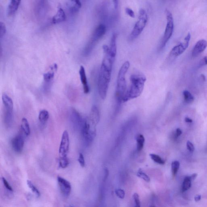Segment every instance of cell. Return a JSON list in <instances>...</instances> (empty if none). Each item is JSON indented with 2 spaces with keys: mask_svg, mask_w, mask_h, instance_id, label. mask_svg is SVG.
<instances>
[{
  "mask_svg": "<svg viewBox=\"0 0 207 207\" xmlns=\"http://www.w3.org/2000/svg\"><path fill=\"white\" fill-rule=\"evenodd\" d=\"M137 176L139 177L142 178L143 180L147 182L150 181V178L145 173H144L141 169H139L137 173Z\"/></svg>",
  "mask_w": 207,
  "mask_h": 207,
  "instance_id": "30",
  "label": "cell"
},
{
  "mask_svg": "<svg viewBox=\"0 0 207 207\" xmlns=\"http://www.w3.org/2000/svg\"><path fill=\"white\" fill-rule=\"evenodd\" d=\"M130 66L129 62L126 61L123 64L118 71L115 94L117 100L119 101H123L125 93L127 91L126 76Z\"/></svg>",
  "mask_w": 207,
  "mask_h": 207,
  "instance_id": "3",
  "label": "cell"
},
{
  "mask_svg": "<svg viewBox=\"0 0 207 207\" xmlns=\"http://www.w3.org/2000/svg\"><path fill=\"white\" fill-rule=\"evenodd\" d=\"M69 161L67 157H60L59 166L62 168H65L68 166Z\"/></svg>",
  "mask_w": 207,
  "mask_h": 207,
  "instance_id": "32",
  "label": "cell"
},
{
  "mask_svg": "<svg viewBox=\"0 0 207 207\" xmlns=\"http://www.w3.org/2000/svg\"><path fill=\"white\" fill-rule=\"evenodd\" d=\"M191 38V35L188 33L185 38L183 43H180L178 45L174 46L172 49L169 56V58L178 57L183 54L188 48Z\"/></svg>",
  "mask_w": 207,
  "mask_h": 207,
  "instance_id": "8",
  "label": "cell"
},
{
  "mask_svg": "<svg viewBox=\"0 0 207 207\" xmlns=\"http://www.w3.org/2000/svg\"><path fill=\"white\" fill-rule=\"evenodd\" d=\"M79 75H80L81 81L83 85V91L84 93H88L89 92V88L88 83V80L85 69L83 66H80L79 71Z\"/></svg>",
  "mask_w": 207,
  "mask_h": 207,
  "instance_id": "15",
  "label": "cell"
},
{
  "mask_svg": "<svg viewBox=\"0 0 207 207\" xmlns=\"http://www.w3.org/2000/svg\"><path fill=\"white\" fill-rule=\"evenodd\" d=\"M89 120L91 124L95 126L98 123L100 120V114L97 106H93L92 107Z\"/></svg>",
  "mask_w": 207,
  "mask_h": 207,
  "instance_id": "14",
  "label": "cell"
},
{
  "mask_svg": "<svg viewBox=\"0 0 207 207\" xmlns=\"http://www.w3.org/2000/svg\"><path fill=\"white\" fill-rule=\"evenodd\" d=\"M58 181L62 194L65 197H68L71 191V184L68 181L60 176L58 177Z\"/></svg>",
  "mask_w": 207,
  "mask_h": 207,
  "instance_id": "10",
  "label": "cell"
},
{
  "mask_svg": "<svg viewBox=\"0 0 207 207\" xmlns=\"http://www.w3.org/2000/svg\"><path fill=\"white\" fill-rule=\"evenodd\" d=\"M201 200V195H197L195 197V200L196 202L200 201Z\"/></svg>",
  "mask_w": 207,
  "mask_h": 207,
  "instance_id": "43",
  "label": "cell"
},
{
  "mask_svg": "<svg viewBox=\"0 0 207 207\" xmlns=\"http://www.w3.org/2000/svg\"><path fill=\"white\" fill-rule=\"evenodd\" d=\"M20 2L19 0H11L10 1L7 9L8 15H12L17 11Z\"/></svg>",
  "mask_w": 207,
  "mask_h": 207,
  "instance_id": "19",
  "label": "cell"
},
{
  "mask_svg": "<svg viewBox=\"0 0 207 207\" xmlns=\"http://www.w3.org/2000/svg\"><path fill=\"white\" fill-rule=\"evenodd\" d=\"M113 6H114V9L115 10H117L118 7V1H113Z\"/></svg>",
  "mask_w": 207,
  "mask_h": 207,
  "instance_id": "42",
  "label": "cell"
},
{
  "mask_svg": "<svg viewBox=\"0 0 207 207\" xmlns=\"http://www.w3.org/2000/svg\"><path fill=\"white\" fill-rule=\"evenodd\" d=\"M6 32V27L4 23L0 22V37L2 38Z\"/></svg>",
  "mask_w": 207,
  "mask_h": 207,
  "instance_id": "35",
  "label": "cell"
},
{
  "mask_svg": "<svg viewBox=\"0 0 207 207\" xmlns=\"http://www.w3.org/2000/svg\"><path fill=\"white\" fill-rule=\"evenodd\" d=\"M137 143V150L140 151L144 148L145 139L144 136L142 135H139L136 137Z\"/></svg>",
  "mask_w": 207,
  "mask_h": 207,
  "instance_id": "25",
  "label": "cell"
},
{
  "mask_svg": "<svg viewBox=\"0 0 207 207\" xmlns=\"http://www.w3.org/2000/svg\"><path fill=\"white\" fill-rule=\"evenodd\" d=\"M148 16L146 11L144 9H140L139 11V20L135 25L129 36L130 41H133L140 35L145 28Z\"/></svg>",
  "mask_w": 207,
  "mask_h": 207,
  "instance_id": "4",
  "label": "cell"
},
{
  "mask_svg": "<svg viewBox=\"0 0 207 207\" xmlns=\"http://www.w3.org/2000/svg\"><path fill=\"white\" fill-rule=\"evenodd\" d=\"M207 47V41L205 40L201 39L197 42L193 49V56L196 57L205 51Z\"/></svg>",
  "mask_w": 207,
  "mask_h": 207,
  "instance_id": "13",
  "label": "cell"
},
{
  "mask_svg": "<svg viewBox=\"0 0 207 207\" xmlns=\"http://www.w3.org/2000/svg\"><path fill=\"white\" fill-rule=\"evenodd\" d=\"M109 51L105 52L104 57L101 65L99 75L98 89L101 99L106 97L109 83L111 79L112 71L115 59L112 58Z\"/></svg>",
  "mask_w": 207,
  "mask_h": 207,
  "instance_id": "1",
  "label": "cell"
},
{
  "mask_svg": "<svg viewBox=\"0 0 207 207\" xmlns=\"http://www.w3.org/2000/svg\"><path fill=\"white\" fill-rule=\"evenodd\" d=\"M151 159L156 163L160 165L164 164L165 162L164 160L162 159L158 155L155 154H151L150 155Z\"/></svg>",
  "mask_w": 207,
  "mask_h": 207,
  "instance_id": "27",
  "label": "cell"
},
{
  "mask_svg": "<svg viewBox=\"0 0 207 207\" xmlns=\"http://www.w3.org/2000/svg\"><path fill=\"white\" fill-rule=\"evenodd\" d=\"M201 79H203V80L204 81H205V75L202 74V75H201Z\"/></svg>",
  "mask_w": 207,
  "mask_h": 207,
  "instance_id": "47",
  "label": "cell"
},
{
  "mask_svg": "<svg viewBox=\"0 0 207 207\" xmlns=\"http://www.w3.org/2000/svg\"><path fill=\"white\" fill-rule=\"evenodd\" d=\"M67 4L70 11L72 13L77 12L81 6V2L78 0L70 1Z\"/></svg>",
  "mask_w": 207,
  "mask_h": 207,
  "instance_id": "20",
  "label": "cell"
},
{
  "mask_svg": "<svg viewBox=\"0 0 207 207\" xmlns=\"http://www.w3.org/2000/svg\"><path fill=\"white\" fill-rule=\"evenodd\" d=\"M78 161H79L80 166L82 167H84L85 166V161L84 156L82 153H80L79 155V158H78Z\"/></svg>",
  "mask_w": 207,
  "mask_h": 207,
  "instance_id": "36",
  "label": "cell"
},
{
  "mask_svg": "<svg viewBox=\"0 0 207 207\" xmlns=\"http://www.w3.org/2000/svg\"><path fill=\"white\" fill-rule=\"evenodd\" d=\"M80 130L85 144L87 146L90 145L96 136L95 126L91 124L89 119L83 118Z\"/></svg>",
  "mask_w": 207,
  "mask_h": 207,
  "instance_id": "5",
  "label": "cell"
},
{
  "mask_svg": "<svg viewBox=\"0 0 207 207\" xmlns=\"http://www.w3.org/2000/svg\"><path fill=\"white\" fill-rule=\"evenodd\" d=\"M187 147L188 150L191 152H193L194 151L195 147L192 143L188 141L187 143Z\"/></svg>",
  "mask_w": 207,
  "mask_h": 207,
  "instance_id": "39",
  "label": "cell"
},
{
  "mask_svg": "<svg viewBox=\"0 0 207 207\" xmlns=\"http://www.w3.org/2000/svg\"><path fill=\"white\" fill-rule=\"evenodd\" d=\"M150 207H155L153 206H151Z\"/></svg>",
  "mask_w": 207,
  "mask_h": 207,
  "instance_id": "48",
  "label": "cell"
},
{
  "mask_svg": "<svg viewBox=\"0 0 207 207\" xmlns=\"http://www.w3.org/2000/svg\"><path fill=\"white\" fill-rule=\"evenodd\" d=\"M125 11H126V14L128 15L129 16H130V17L132 18H135V13L129 7H126V9H125Z\"/></svg>",
  "mask_w": 207,
  "mask_h": 207,
  "instance_id": "37",
  "label": "cell"
},
{
  "mask_svg": "<svg viewBox=\"0 0 207 207\" xmlns=\"http://www.w3.org/2000/svg\"><path fill=\"white\" fill-rule=\"evenodd\" d=\"M21 129L22 131L26 136H28L31 133V129H30L29 123L27 118H22L21 122Z\"/></svg>",
  "mask_w": 207,
  "mask_h": 207,
  "instance_id": "22",
  "label": "cell"
},
{
  "mask_svg": "<svg viewBox=\"0 0 207 207\" xmlns=\"http://www.w3.org/2000/svg\"><path fill=\"white\" fill-rule=\"evenodd\" d=\"M182 130L180 128H177L176 130V138L178 137V136H180L182 135Z\"/></svg>",
  "mask_w": 207,
  "mask_h": 207,
  "instance_id": "41",
  "label": "cell"
},
{
  "mask_svg": "<svg viewBox=\"0 0 207 207\" xmlns=\"http://www.w3.org/2000/svg\"><path fill=\"white\" fill-rule=\"evenodd\" d=\"M117 35L116 33H113L112 36L111 41H110V46L109 47V55L112 58L115 59L117 54Z\"/></svg>",
  "mask_w": 207,
  "mask_h": 207,
  "instance_id": "16",
  "label": "cell"
},
{
  "mask_svg": "<svg viewBox=\"0 0 207 207\" xmlns=\"http://www.w3.org/2000/svg\"><path fill=\"white\" fill-rule=\"evenodd\" d=\"M66 19V15L64 11L61 8L58 9L56 14L53 16L52 22L54 24L64 21Z\"/></svg>",
  "mask_w": 207,
  "mask_h": 207,
  "instance_id": "17",
  "label": "cell"
},
{
  "mask_svg": "<svg viewBox=\"0 0 207 207\" xmlns=\"http://www.w3.org/2000/svg\"><path fill=\"white\" fill-rule=\"evenodd\" d=\"M2 182H3L4 184V185L5 187H6V189L8 190L9 191H13V188L12 187H11V186L10 185V184H9V183H8L7 180H6L5 179V178L3 177L2 178Z\"/></svg>",
  "mask_w": 207,
  "mask_h": 207,
  "instance_id": "38",
  "label": "cell"
},
{
  "mask_svg": "<svg viewBox=\"0 0 207 207\" xmlns=\"http://www.w3.org/2000/svg\"><path fill=\"white\" fill-rule=\"evenodd\" d=\"M106 32V27L105 24H101L97 26L85 49L84 52L86 55H87L92 52L95 45L105 34Z\"/></svg>",
  "mask_w": 207,
  "mask_h": 207,
  "instance_id": "7",
  "label": "cell"
},
{
  "mask_svg": "<svg viewBox=\"0 0 207 207\" xmlns=\"http://www.w3.org/2000/svg\"><path fill=\"white\" fill-rule=\"evenodd\" d=\"M2 98L6 110L13 111L14 104L11 97L6 93H3L2 95Z\"/></svg>",
  "mask_w": 207,
  "mask_h": 207,
  "instance_id": "21",
  "label": "cell"
},
{
  "mask_svg": "<svg viewBox=\"0 0 207 207\" xmlns=\"http://www.w3.org/2000/svg\"><path fill=\"white\" fill-rule=\"evenodd\" d=\"M192 179L190 176H186L184 180L182 186V192H184L191 188L192 184Z\"/></svg>",
  "mask_w": 207,
  "mask_h": 207,
  "instance_id": "24",
  "label": "cell"
},
{
  "mask_svg": "<svg viewBox=\"0 0 207 207\" xmlns=\"http://www.w3.org/2000/svg\"><path fill=\"white\" fill-rule=\"evenodd\" d=\"M58 68V66L55 63L50 66V70L48 72L45 73L43 75L44 80L45 81L49 82L52 80L54 77L55 72L56 71Z\"/></svg>",
  "mask_w": 207,
  "mask_h": 207,
  "instance_id": "18",
  "label": "cell"
},
{
  "mask_svg": "<svg viewBox=\"0 0 207 207\" xmlns=\"http://www.w3.org/2000/svg\"><path fill=\"white\" fill-rule=\"evenodd\" d=\"M69 137L68 132L65 130L62 134L60 144L59 153L60 157H67L69 148Z\"/></svg>",
  "mask_w": 207,
  "mask_h": 207,
  "instance_id": "9",
  "label": "cell"
},
{
  "mask_svg": "<svg viewBox=\"0 0 207 207\" xmlns=\"http://www.w3.org/2000/svg\"><path fill=\"white\" fill-rule=\"evenodd\" d=\"M207 65V56L204 57L200 62V66H203Z\"/></svg>",
  "mask_w": 207,
  "mask_h": 207,
  "instance_id": "40",
  "label": "cell"
},
{
  "mask_svg": "<svg viewBox=\"0 0 207 207\" xmlns=\"http://www.w3.org/2000/svg\"><path fill=\"white\" fill-rule=\"evenodd\" d=\"M115 193L117 196L120 199H123L125 196V192L124 190L120 188H118L115 190Z\"/></svg>",
  "mask_w": 207,
  "mask_h": 207,
  "instance_id": "33",
  "label": "cell"
},
{
  "mask_svg": "<svg viewBox=\"0 0 207 207\" xmlns=\"http://www.w3.org/2000/svg\"><path fill=\"white\" fill-rule=\"evenodd\" d=\"M71 121L75 128L81 129L82 124L83 118H81L80 114L75 109H72L70 114Z\"/></svg>",
  "mask_w": 207,
  "mask_h": 207,
  "instance_id": "12",
  "label": "cell"
},
{
  "mask_svg": "<svg viewBox=\"0 0 207 207\" xmlns=\"http://www.w3.org/2000/svg\"><path fill=\"white\" fill-rule=\"evenodd\" d=\"M13 119V111L12 110H5L4 115V122L7 127H10L12 124Z\"/></svg>",
  "mask_w": 207,
  "mask_h": 207,
  "instance_id": "23",
  "label": "cell"
},
{
  "mask_svg": "<svg viewBox=\"0 0 207 207\" xmlns=\"http://www.w3.org/2000/svg\"><path fill=\"white\" fill-rule=\"evenodd\" d=\"M197 174H192V175L190 177H191V179H192V181H193L197 177Z\"/></svg>",
  "mask_w": 207,
  "mask_h": 207,
  "instance_id": "46",
  "label": "cell"
},
{
  "mask_svg": "<svg viewBox=\"0 0 207 207\" xmlns=\"http://www.w3.org/2000/svg\"><path fill=\"white\" fill-rule=\"evenodd\" d=\"M24 144V138L21 135H18L15 136L11 140V145L13 149L17 153H20L23 151Z\"/></svg>",
  "mask_w": 207,
  "mask_h": 207,
  "instance_id": "11",
  "label": "cell"
},
{
  "mask_svg": "<svg viewBox=\"0 0 207 207\" xmlns=\"http://www.w3.org/2000/svg\"><path fill=\"white\" fill-rule=\"evenodd\" d=\"M27 184L28 187H29L31 191H32L35 194L36 196L37 197H39L40 196V191H39V190L36 188V187L32 183V182L31 181L29 180H27Z\"/></svg>",
  "mask_w": 207,
  "mask_h": 207,
  "instance_id": "31",
  "label": "cell"
},
{
  "mask_svg": "<svg viewBox=\"0 0 207 207\" xmlns=\"http://www.w3.org/2000/svg\"><path fill=\"white\" fill-rule=\"evenodd\" d=\"M72 207V206H71V207Z\"/></svg>",
  "mask_w": 207,
  "mask_h": 207,
  "instance_id": "49",
  "label": "cell"
},
{
  "mask_svg": "<svg viewBox=\"0 0 207 207\" xmlns=\"http://www.w3.org/2000/svg\"><path fill=\"white\" fill-rule=\"evenodd\" d=\"M167 19V24L164 34L159 45V49H162L166 46L168 42L172 35L174 29V22L172 15L169 10L165 11Z\"/></svg>",
  "mask_w": 207,
  "mask_h": 207,
  "instance_id": "6",
  "label": "cell"
},
{
  "mask_svg": "<svg viewBox=\"0 0 207 207\" xmlns=\"http://www.w3.org/2000/svg\"><path fill=\"white\" fill-rule=\"evenodd\" d=\"M172 172L173 176H175L176 175L180 167L179 161H173L172 163Z\"/></svg>",
  "mask_w": 207,
  "mask_h": 207,
  "instance_id": "29",
  "label": "cell"
},
{
  "mask_svg": "<svg viewBox=\"0 0 207 207\" xmlns=\"http://www.w3.org/2000/svg\"><path fill=\"white\" fill-rule=\"evenodd\" d=\"M147 79L145 75L139 71L133 73L130 77V85L123 99L126 102L139 97L142 93Z\"/></svg>",
  "mask_w": 207,
  "mask_h": 207,
  "instance_id": "2",
  "label": "cell"
},
{
  "mask_svg": "<svg viewBox=\"0 0 207 207\" xmlns=\"http://www.w3.org/2000/svg\"><path fill=\"white\" fill-rule=\"evenodd\" d=\"M134 201H135V207H140V197L138 193H135L133 195Z\"/></svg>",
  "mask_w": 207,
  "mask_h": 207,
  "instance_id": "34",
  "label": "cell"
},
{
  "mask_svg": "<svg viewBox=\"0 0 207 207\" xmlns=\"http://www.w3.org/2000/svg\"><path fill=\"white\" fill-rule=\"evenodd\" d=\"M49 113L48 110H43L39 113V122L42 124L46 123L49 119Z\"/></svg>",
  "mask_w": 207,
  "mask_h": 207,
  "instance_id": "26",
  "label": "cell"
},
{
  "mask_svg": "<svg viewBox=\"0 0 207 207\" xmlns=\"http://www.w3.org/2000/svg\"><path fill=\"white\" fill-rule=\"evenodd\" d=\"M105 175L104 179H105V180H106L108 176H109V170H108L107 169L105 168Z\"/></svg>",
  "mask_w": 207,
  "mask_h": 207,
  "instance_id": "44",
  "label": "cell"
},
{
  "mask_svg": "<svg viewBox=\"0 0 207 207\" xmlns=\"http://www.w3.org/2000/svg\"><path fill=\"white\" fill-rule=\"evenodd\" d=\"M185 122H187V123H192L193 122L192 120L188 118H185Z\"/></svg>",
  "mask_w": 207,
  "mask_h": 207,
  "instance_id": "45",
  "label": "cell"
},
{
  "mask_svg": "<svg viewBox=\"0 0 207 207\" xmlns=\"http://www.w3.org/2000/svg\"><path fill=\"white\" fill-rule=\"evenodd\" d=\"M183 93L184 101L188 103H190L193 101L194 99L193 96L188 91L185 90L184 91Z\"/></svg>",
  "mask_w": 207,
  "mask_h": 207,
  "instance_id": "28",
  "label": "cell"
}]
</instances>
